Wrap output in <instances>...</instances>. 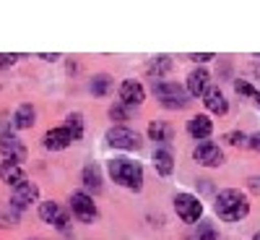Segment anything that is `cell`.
<instances>
[{"label":"cell","mask_w":260,"mask_h":240,"mask_svg":"<svg viewBox=\"0 0 260 240\" xmlns=\"http://www.w3.org/2000/svg\"><path fill=\"white\" fill-rule=\"evenodd\" d=\"M213 209H216V214H219L224 222H237V220H242V217H247L250 201L245 199L240 191L229 188V191H221L219 196H216Z\"/></svg>","instance_id":"cell-1"},{"label":"cell","mask_w":260,"mask_h":240,"mask_svg":"<svg viewBox=\"0 0 260 240\" xmlns=\"http://www.w3.org/2000/svg\"><path fill=\"white\" fill-rule=\"evenodd\" d=\"M213 130V123L208 120V115H195L190 123H187V134L192 139H208Z\"/></svg>","instance_id":"cell-16"},{"label":"cell","mask_w":260,"mask_h":240,"mask_svg":"<svg viewBox=\"0 0 260 240\" xmlns=\"http://www.w3.org/2000/svg\"><path fill=\"white\" fill-rule=\"evenodd\" d=\"M81 180H83V185L89 188L91 193H99L102 191V172H99L96 165H86L83 172H81Z\"/></svg>","instance_id":"cell-19"},{"label":"cell","mask_w":260,"mask_h":240,"mask_svg":"<svg viewBox=\"0 0 260 240\" xmlns=\"http://www.w3.org/2000/svg\"><path fill=\"white\" fill-rule=\"evenodd\" d=\"M31 125H34V107L21 104L16 110V128H31Z\"/></svg>","instance_id":"cell-21"},{"label":"cell","mask_w":260,"mask_h":240,"mask_svg":"<svg viewBox=\"0 0 260 240\" xmlns=\"http://www.w3.org/2000/svg\"><path fill=\"white\" fill-rule=\"evenodd\" d=\"M169 68H172V60L164 58V55H161V58H154V60L148 63V73H151V76H161V73H167Z\"/></svg>","instance_id":"cell-23"},{"label":"cell","mask_w":260,"mask_h":240,"mask_svg":"<svg viewBox=\"0 0 260 240\" xmlns=\"http://www.w3.org/2000/svg\"><path fill=\"white\" fill-rule=\"evenodd\" d=\"M224 141H226V144H234V146H250V139H247L245 134H226Z\"/></svg>","instance_id":"cell-25"},{"label":"cell","mask_w":260,"mask_h":240,"mask_svg":"<svg viewBox=\"0 0 260 240\" xmlns=\"http://www.w3.org/2000/svg\"><path fill=\"white\" fill-rule=\"evenodd\" d=\"M154 94L159 97V102L164 107H172V110H182V107L187 104V92L182 89V86L172 84V81H156L154 84Z\"/></svg>","instance_id":"cell-3"},{"label":"cell","mask_w":260,"mask_h":240,"mask_svg":"<svg viewBox=\"0 0 260 240\" xmlns=\"http://www.w3.org/2000/svg\"><path fill=\"white\" fill-rule=\"evenodd\" d=\"M255 240H260V232H257V235H255Z\"/></svg>","instance_id":"cell-34"},{"label":"cell","mask_w":260,"mask_h":240,"mask_svg":"<svg viewBox=\"0 0 260 240\" xmlns=\"http://www.w3.org/2000/svg\"><path fill=\"white\" fill-rule=\"evenodd\" d=\"M71 211H73L76 220H81V222H94L96 220V204H94L91 196L83 193V191L71 196Z\"/></svg>","instance_id":"cell-6"},{"label":"cell","mask_w":260,"mask_h":240,"mask_svg":"<svg viewBox=\"0 0 260 240\" xmlns=\"http://www.w3.org/2000/svg\"><path fill=\"white\" fill-rule=\"evenodd\" d=\"M203 104H206V110L213 113V115H226V110H229V102L224 99V94L216 89V86H211V89L203 94Z\"/></svg>","instance_id":"cell-13"},{"label":"cell","mask_w":260,"mask_h":240,"mask_svg":"<svg viewBox=\"0 0 260 240\" xmlns=\"http://www.w3.org/2000/svg\"><path fill=\"white\" fill-rule=\"evenodd\" d=\"M250 146L260 151V130H257V134H255V136H250Z\"/></svg>","instance_id":"cell-30"},{"label":"cell","mask_w":260,"mask_h":240,"mask_svg":"<svg viewBox=\"0 0 260 240\" xmlns=\"http://www.w3.org/2000/svg\"><path fill=\"white\" fill-rule=\"evenodd\" d=\"M208 71H203V68H195L190 76H187V94H192V97H203L211 86H208Z\"/></svg>","instance_id":"cell-14"},{"label":"cell","mask_w":260,"mask_h":240,"mask_svg":"<svg viewBox=\"0 0 260 240\" xmlns=\"http://www.w3.org/2000/svg\"><path fill=\"white\" fill-rule=\"evenodd\" d=\"M175 211H177V217L185 225H192V222L201 220L203 206H201V201L195 199L192 193H177L175 196Z\"/></svg>","instance_id":"cell-5"},{"label":"cell","mask_w":260,"mask_h":240,"mask_svg":"<svg viewBox=\"0 0 260 240\" xmlns=\"http://www.w3.org/2000/svg\"><path fill=\"white\" fill-rule=\"evenodd\" d=\"M39 199V188L34 185V183H21V185H16L13 188V193H11V204H13V209H24V206H29V204H34Z\"/></svg>","instance_id":"cell-9"},{"label":"cell","mask_w":260,"mask_h":240,"mask_svg":"<svg viewBox=\"0 0 260 240\" xmlns=\"http://www.w3.org/2000/svg\"><path fill=\"white\" fill-rule=\"evenodd\" d=\"M195 159H198L201 165H208V167H219L224 162V154H221V149L216 146V144H198L195 146Z\"/></svg>","instance_id":"cell-10"},{"label":"cell","mask_w":260,"mask_h":240,"mask_svg":"<svg viewBox=\"0 0 260 240\" xmlns=\"http://www.w3.org/2000/svg\"><path fill=\"white\" fill-rule=\"evenodd\" d=\"M31 240H37V237H31Z\"/></svg>","instance_id":"cell-36"},{"label":"cell","mask_w":260,"mask_h":240,"mask_svg":"<svg viewBox=\"0 0 260 240\" xmlns=\"http://www.w3.org/2000/svg\"><path fill=\"white\" fill-rule=\"evenodd\" d=\"M250 185L255 188V193H260V178H252V180H250Z\"/></svg>","instance_id":"cell-32"},{"label":"cell","mask_w":260,"mask_h":240,"mask_svg":"<svg viewBox=\"0 0 260 240\" xmlns=\"http://www.w3.org/2000/svg\"><path fill=\"white\" fill-rule=\"evenodd\" d=\"M39 217H42V222L55 225V227H60V230H68V227H71L68 211H65L60 204H55V201H45V204H42V206H39Z\"/></svg>","instance_id":"cell-7"},{"label":"cell","mask_w":260,"mask_h":240,"mask_svg":"<svg viewBox=\"0 0 260 240\" xmlns=\"http://www.w3.org/2000/svg\"><path fill=\"white\" fill-rule=\"evenodd\" d=\"M110 175L115 183L127 185L130 191H141L143 185V167L133 159H112L110 162Z\"/></svg>","instance_id":"cell-2"},{"label":"cell","mask_w":260,"mask_h":240,"mask_svg":"<svg viewBox=\"0 0 260 240\" xmlns=\"http://www.w3.org/2000/svg\"><path fill=\"white\" fill-rule=\"evenodd\" d=\"M107 144L115 149H122V151H136L141 149V134H136L127 125H115L107 130Z\"/></svg>","instance_id":"cell-4"},{"label":"cell","mask_w":260,"mask_h":240,"mask_svg":"<svg viewBox=\"0 0 260 240\" xmlns=\"http://www.w3.org/2000/svg\"><path fill=\"white\" fill-rule=\"evenodd\" d=\"M110 118H112L115 123H125V120L133 118V107L125 104V102H117V104L110 107Z\"/></svg>","instance_id":"cell-22"},{"label":"cell","mask_w":260,"mask_h":240,"mask_svg":"<svg viewBox=\"0 0 260 240\" xmlns=\"http://www.w3.org/2000/svg\"><path fill=\"white\" fill-rule=\"evenodd\" d=\"M201 191H203V193H211V191H213V183H206V180H203V183H201Z\"/></svg>","instance_id":"cell-31"},{"label":"cell","mask_w":260,"mask_h":240,"mask_svg":"<svg viewBox=\"0 0 260 240\" xmlns=\"http://www.w3.org/2000/svg\"><path fill=\"white\" fill-rule=\"evenodd\" d=\"M172 136H175V128H172L169 123H164V120H154V123L148 125V139H154L159 144L172 141Z\"/></svg>","instance_id":"cell-18"},{"label":"cell","mask_w":260,"mask_h":240,"mask_svg":"<svg viewBox=\"0 0 260 240\" xmlns=\"http://www.w3.org/2000/svg\"><path fill=\"white\" fill-rule=\"evenodd\" d=\"M0 178H3L8 185H21V183H26V175H24V167L16 165V162H3L0 165Z\"/></svg>","instance_id":"cell-15"},{"label":"cell","mask_w":260,"mask_h":240,"mask_svg":"<svg viewBox=\"0 0 260 240\" xmlns=\"http://www.w3.org/2000/svg\"><path fill=\"white\" fill-rule=\"evenodd\" d=\"M195 240H216V232L211 230V225H203L198 230V237H195Z\"/></svg>","instance_id":"cell-27"},{"label":"cell","mask_w":260,"mask_h":240,"mask_svg":"<svg viewBox=\"0 0 260 240\" xmlns=\"http://www.w3.org/2000/svg\"><path fill=\"white\" fill-rule=\"evenodd\" d=\"M255 102H257V104H260V97H257V99H255Z\"/></svg>","instance_id":"cell-35"},{"label":"cell","mask_w":260,"mask_h":240,"mask_svg":"<svg viewBox=\"0 0 260 240\" xmlns=\"http://www.w3.org/2000/svg\"><path fill=\"white\" fill-rule=\"evenodd\" d=\"M143 97H146V89L141 86V81L127 78V81L120 84V99H122L125 104H130V107H133V104H141Z\"/></svg>","instance_id":"cell-11"},{"label":"cell","mask_w":260,"mask_h":240,"mask_svg":"<svg viewBox=\"0 0 260 240\" xmlns=\"http://www.w3.org/2000/svg\"><path fill=\"white\" fill-rule=\"evenodd\" d=\"M71 141H73V136L68 134V128H65V125L50 128L47 136H45V146H47L50 151H60V149H65V146H71Z\"/></svg>","instance_id":"cell-12"},{"label":"cell","mask_w":260,"mask_h":240,"mask_svg":"<svg viewBox=\"0 0 260 240\" xmlns=\"http://www.w3.org/2000/svg\"><path fill=\"white\" fill-rule=\"evenodd\" d=\"M110 86H112V78H110V76H94V78H91V92H94L96 97L107 94V92H110Z\"/></svg>","instance_id":"cell-24"},{"label":"cell","mask_w":260,"mask_h":240,"mask_svg":"<svg viewBox=\"0 0 260 240\" xmlns=\"http://www.w3.org/2000/svg\"><path fill=\"white\" fill-rule=\"evenodd\" d=\"M190 60H195V63H206V60H213V55H211V52H208V55L198 52V55H190Z\"/></svg>","instance_id":"cell-29"},{"label":"cell","mask_w":260,"mask_h":240,"mask_svg":"<svg viewBox=\"0 0 260 240\" xmlns=\"http://www.w3.org/2000/svg\"><path fill=\"white\" fill-rule=\"evenodd\" d=\"M62 125L68 128V134L73 136V141L83 139V118H81L78 113H71L68 118H65V123H62Z\"/></svg>","instance_id":"cell-20"},{"label":"cell","mask_w":260,"mask_h":240,"mask_svg":"<svg viewBox=\"0 0 260 240\" xmlns=\"http://www.w3.org/2000/svg\"><path fill=\"white\" fill-rule=\"evenodd\" d=\"M0 154H3V162L21 165L26 159V146L21 144L18 139H13L11 134H3V136H0Z\"/></svg>","instance_id":"cell-8"},{"label":"cell","mask_w":260,"mask_h":240,"mask_svg":"<svg viewBox=\"0 0 260 240\" xmlns=\"http://www.w3.org/2000/svg\"><path fill=\"white\" fill-rule=\"evenodd\" d=\"M154 165H156L159 175H172V170H175V157H172V151L167 146H159L154 151Z\"/></svg>","instance_id":"cell-17"},{"label":"cell","mask_w":260,"mask_h":240,"mask_svg":"<svg viewBox=\"0 0 260 240\" xmlns=\"http://www.w3.org/2000/svg\"><path fill=\"white\" fill-rule=\"evenodd\" d=\"M3 222H6V217H3V214H0V225H3Z\"/></svg>","instance_id":"cell-33"},{"label":"cell","mask_w":260,"mask_h":240,"mask_svg":"<svg viewBox=\"0 0 260 240\" xmlns=\"http://www.w3.org/2000/svg\"><path fill=\"white\" fill-rule=\"evenodd\" d=\"M16 60H18V55H13V52L0 55V68H11V65H16Z\"/></svg>","instance_id":"cell-28"},{"label":"cell","mask_w":260,"mask_h":240,"mask_svg":"<svg viewBox=\"0 0 260 240\" xmlns=\"http://www.w3.org/2000/svg\"><path fill=\"white\" fill-rule=\"evenodd\" d=\"M237 92L245 94V97H252V99H257V97H260V94L255 92V86H252V84H247V81H237Z\"/></svg>","instance_id":"cell-26"}]
</instances>
